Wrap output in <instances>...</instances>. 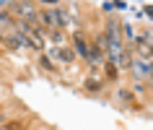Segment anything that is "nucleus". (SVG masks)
Instances as JSON below:
<instances>
[{"label": "nucleus", "mask_w": 153, "mask_h": 130, "mask_svg": "<svg viewBox=\"0 0 153 130\" xmlns=\"http://www.w3.org/2000/svg\"><path fill=\"white\" fill-rule=\"evenodd\" d=\"M13 34L21 39L24 47L34 49V52H42L44 49V34H47L44 26H31V24H26V21H16L13 24Z\"/></svg>", "instance_id": "f257e3e1"}, {"label": "nucleus", "mask_w": 153, "mask_h": 130, "mask_svg": "<svg viewBox=\"0 0 153 130\" xmlns=\"http://www.w3.org/2000/svg\"><path fill=\"white\" fill-rule=\"evenodd\" d=\"M10 8L21 16V21H26V24H31V26H42L39 10H36V5H34V3H13Z\"/></svg>", "instance_id": "f03ea898"}, {"label": "nucleus", "mask_w": 153, "mask_h": 130, "mask_svg": "<svg viewBox=\"0 0 153 130\" xmlns=\"http://www.w3.org/2000/svg\"><path fill=\"white\" fill-rule=\"evenodd\" d=\"M73 42H75V49H78V55L88 60V57H91V47L86 44V39H83V34H81V31H75V34H73Z\"/></svg>", "instance_id": "7ed1b4c3"}, {"label": "nucleus", "mask_w": 153, "mask_h": 130, "mask_svg": "<svg viewBox=\"0 0 153 130\" xmlns=\"http://www.w3.org/2000/svg\"><path fill=\"white\" fill-rule=\"evenodd\" d=\"M57 16H60V26H62V29H68V26H70L73 13H70V8H68V5H57Z\"/></svg>", "instance_id": "20e7f679"}, {"label": "nucleus", "mask_w": 153, "mask_h": 130, "mask_svg": "<svg viewBox=\"0 0 153 130\" xmlns=\"http://www.w3.org/2000/svg\"><path fill=\"white\" fill-rule=\"evenodd\" d=\"M3 44H5V47H10V49H24V44H21V39H18L16 34L10 31L8 37H3Z\"/></svg>", "instance_id": "39448f33"}, {"label": "nucleus", "mask_w": 153, "mask_h": 130, "mask_svg": "<svg viewBox=\"0 0 153 130\" xmlns=\"http://www.w3.org/2000/svg\"><path fill=\"white\" fill-rule=\"evenodd\" d=\"M106 78H109V81H117V78H120L117 65H114V63H106Z\"/></svg>", "instance_id": "423d86ee"}, {"label": "nucleus", "mask_w": 153, "mask_h": 130, "mask_svg": "<svg viewBox=\"0 0 153 130\" xmlns=\"http://www.w3.org/2000/svg\"><path fill=\"white\" fill-rule=\"evenodd\" d=\"M55 52H60V57H62V60H70V63H73V57H75L73 49H55Z\"/></svg>", "instance_id": "0eeeda50"}, {"label": "nucleus", "mask_w": 153, "mask_h": 130, "mask_svg": "<svg viewBox=\"0 0 153 130\" xmlns=\"http://www.w3.org/2000/svg\"><path fill=\"white\" fill-rule=\"evenodd\" d=\"M86 89H88V91H99V89H101V83H99V81H86Z\"/></svg>", "instance_id": "6e6552de"}, {"label": "nucleus", "mask_w": 153, "mask_h": 130, "mask_svg": "<svg viewBox=\"0 0 153 130\" xmlns=\"http://www.w3.org/2000/svg\"><path fill=\"white\" fill-rule=\"evenodd\" d=\"M0 42H3V34H0Z\"/></svg>", "instance_id": "1a4fd4ad"}]
</instances>
